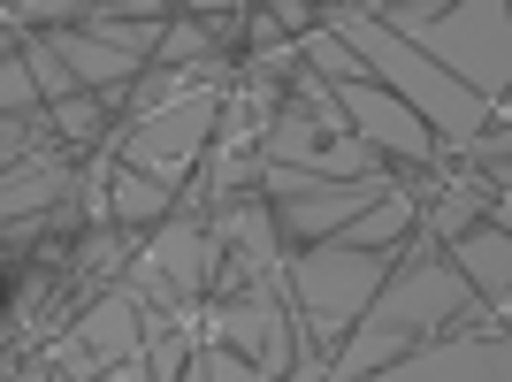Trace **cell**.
Segmentation results:
<instances>
[{
    "label": "cell",
    "instance_id": "9",
    "mask_svg": "<svg viewBox=\"0 0 512 382\" xmlns=\"http://www.w3.org/2000/svg\"><path fill=\"white\" fill-rule=\"evenodd\" d=\"M138 337H146V306L123 291V283H107V291H92L85 306H77V321H69V344L92 360V375L115 360H130L138 352Z\"/></svg>",
    "mask_w": 512,
    "mask_h": 382
},
{
    "label": "cell",
    "instance_id": "8",
    "mask_svg": "<svg viewBox=\"0 0 512 382\" xmlns=\"http://www.w3.org/2000/svg\"><path fill=\"white\" fill-rule=\"evenodd\" d=\"M360 382H512V352H505V329L490 314H459L444 337L413 344L406 360L375 367Z\"/></svg>",
    "mask_w": 512,
    "mask_h": 382
},
{
    "label": "cell",
    "instance_id": "16",
    "mask_svg": "<svg viewBox=\"0 0 512 382\" xmlns=\"http://www.w3.org/2000/svg\"><path fill=\"white\" fill-rule=\"evenodd\" d=\"M92 382H153V367H146V344L130 352V360H115V367H100Z\"/></svg>",
    "mask_w": 512,
    "mask_h": 382
},
{
    "label": "cell",
    "instance_id": "14",
    "mask_svg": "<svg viewBox=\"0 0 512 382\" xmlns=\"http://www.w3.org/2000/svg\"><path fill=\"white\" fill-rule=\"evenodd\" d=\"M207 62H230V54H222V39H214V31H207L199 16H184V8H176L146 69H207Z\"/></svg>",
    "mask_w": 512,
    "mask_h": 382
},
{
    "label": "cell",
    "instance_id": "2",
    "mask_svg": "<svg viewBox=\"0 0 512 382\" xmlns=\"http://www.w3.org/2000/svg\"><path fill=\"white\" fill-rule=\"evenodd\" d=\"M314 31H329V39H337L344 54H352V62H360L367 77L390 92V100L413 107V115L428 123V138H436L444 153H459L467 138H482V130H505V107L474 100V92L451 85L428 54H413L406 39H390L383 23L367 16V0H321V8H314Z\"/></svg>",
    "mask_w": 512,
    "mask_h": 382
},
{
    "label": "cell",
    "instance_id": "4",
    "mask_svg": "<svg viewBox=\"0 0 512 382\" xmlns=\"http://www.w3.org/2000/svg\"><path fill=\"white\" fill-rule=\"evenodd\" d=\"M299 62L314 69L321 85H329V100H337L344 130H352L367 153H383L390 169H406V176H413V184H406L413 199H421V191H436V161H444V146L428 138V123L413 115V107L390 100V92L375 85V77H367V69L352 62L337 39H329V31H306V39H299Z\"/></svg>",
    "mask_w": 512,
    "mask_h": 382
},
{
    "label": "cell",
    "instance_id": "13",
    "mask_svg": "<svg viewBox=\"0 0 512 382\" xmlns=\"http://www.w3.org/2000/svg\"><path fill=\"white\" fill-rule=\"evenodd\" d=\"M130 253H138V237L115 230V222H107V230H77V276H85V298L107 291V283H123Z\"/></svg>",
    "mask_w": 512,
    "mask_h": 382
},
{
    "label": "cell",
    "instance_id": "12",
    "mask_svg": "<svg viewBox=\"0 0 512 382\" xmlns=\"http://www.w3.org/2000/svg\"><path fill=\"white\" fill-rule=\"evenodd\" d=\"M169 214H176V191H161L153 176H130L123 161H115V176H107V222H115V230L146 237V230H161Z\"/></svg>",
    "mask_w": 512,
    "mask_h": 382
},
{
    "label": "cell",
    "instance_id": "5",
    "mask_svg": "<svg viewBox=\"0 0 512 382\" xmlns=\"http://www.w3.org/2000/svg\"><path fill=\"white\" fill-rule=\"evenodd\" d=\"M398 253H406V245H398ZM398 253H360V245H337V237L283 253V298H291V321H299V337L314 344L321 360H329V352L344 344V329L367 314V298L383 291V276L398 268Z\"/></svg>",
    "mask_w": 512,
    "mask_h": 382
},
{
    "label": "cell",
    "instance_id": "15",
    "mask_svg": "<svg viewBox=\"0 0 512 382\" xmlns=\"http://www.w3.org/2000/svg\"><path fill=\"white\" fill-rule=\"evenodd\" d=\"M39 115H46V100H39V85H31L23 54L0 46V123H39Z\"/></svg>",
    "mask_w": 512,
    "mask_h": 382
},
{
    "label": "cell",
    "instance_id": "11",
    "mask_svg": "<svg viewBox=\"0 0 512 382\" xmlns=\"http://www.w3.org/2000/svg\"><path fill=\"white\" fill-rule=\"evenodd\" d=\"M69 153L62 146H31L16 161V169H0V230L8 222H39V214H54V207H69Z\"/></svg>",
    "mask_w": 512,
    "mask_h": 382
},
{
    "label": "cell",
    "instance_id": "3",
    "mask_svg": "<svg viewBox=\"0 0 512 382\" xmlns=\"http://www.w3.org/2000/svg\"><path fill=\"white\" fill-rule=\"evenodd\" d=\"M367 16L383 23L390 39H406L413 54H428L451 85L505 107V85H512V8L505 0H367Z\"/></svg>",
    "mask_w": 512,
    "mask_h": 382
},
{
    "label": "cell",
    "instance_id": "6",
    "mask_svg": "<svg viewBox=\"0 0 512 382\" xmlns=\"http://www.w3.org/2000/svg\"><path fill=\"white\" fill-rule=\"evenodd\" d=\"M222 100H230V92H199V100H184V107H161L146 123L115 130L107 146H115V161H123L130 176H153L161 191H184L199 176V161H207V146H214Z\"/></svg>",
    "mask_w": 512,
    "mask_h": 382
},
{
    "label": "cell",
    "instance_id": "7",
    "mask_svg": "<svg viewBox=\"0 0 512 382\" xmlns=\"http://www.w3.org/2000/svg\"><path fill=\"white\" fill-rule=\"evenodd\" d=\"M199 329H207L214 344H230L260 382H283V375H291V360H299L291 298L260 291V283H245V291H230V298H207V306H199Z\"/></svg>",
    "mask_w": 512,
    "mask_h": 382
},
{
    "label": "cell",
    "instance_id": "10",
    "mask_svg": "<svg viewBox=\"0 0 512 382\" xmlns=\"http://www.w3.org/2000/svg\"><path fill=\"white\" fill-rule=\"evenodd\" d=\"M444 260L459 268V283L474 291V306L505 329V306H512V230H490V222H474L444 245Z\"/></svg>",
    "mask_w": 512,
    "mask_h": 382
},
{
    "label": "cell",
    "instance_id": "1",
    "mask_svg": "<svg viewBox=\"0 0 512 382\" xmlns=\"http://www.w3.org/2000/svg\"><path fill=\"white\" fill-rule=\"evenodd\" d=\"M459 314H482V306H474V291L459 283V268L444 260V245H436V237L413 222L406 253H398V268L383 276V291L367 298V314L344 329V344L329 352L321 382H360V375H375V367L406 360L413 344L444 337Z\"/></svg>",
    "mask_w": 512,
    "mask_h": 382
}]
</instances>
